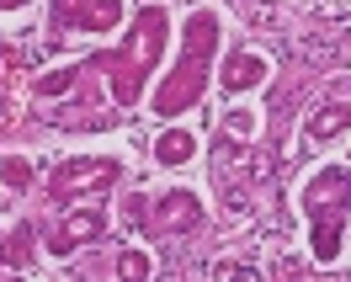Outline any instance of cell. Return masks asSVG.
<instances>
[{
    "label": "cell",
    "mask_w": 351,
    "mask_h": 282,
    "mask_svg": "<svg viewBox=\"0 0 351 282\" xmlns=\"http://www.w3.org/2000/svg\"><path fill=\"white\" fill-rule=\"evenodd\" d=\"M197 154V144H192V133H160V144H154V160L160 165H181V160H192Z\"/></svg>",
    "instance_id": "6"
},
{
    "label": "cell",
    "mask_w": 351,
    "mask_h": 282,
    "mask_svg": "<svg viewBox=\"0 0 351 282\" xmlns=\"http://www.w3.org/2000/svg\"><path fill=\"white\" fill-rule=\"evenodd\" d=\"M351 128V102H330L319 117H308V139L314 144H325V139H335V133Z\"/></svg>",
    "instance_id": "5"
},
{
    "label": "cell",
    "mask_w": 351,
    "mask_h": 282,
    "mask_svg": "<svg viewBox=\"0 0 351 282\" xmlns=\"http://www.w3.org/2000/svg\"><path fill=\"white\" fill-rule=\"evenodd\" d=\"M0 261H5V235H0Z\"/></svg>",
    "instance_id": "7"
},
{
    "label": "cell",
    "mask_w": 351,
    "mask_h": 282,
    "mask_svg": "<svg viewBox=\"0 0 351 282\" xmlns=\"http://www.w3.org/2000/svg\"><path fill=\"white\" fill-rule=\"evenodd\" d=\"M256 80H266V59H256V54H234L219 75L223 91H245V86H256Z\"/></svg>",
    "instance_id": "4"
},
{
    "label": "cell",
    "mask_w": 351,
    "mask_h": 282,
    "mask_svg": "<svg viewBox=\"0 0 351 282\" xmlns=\"http://www.w3.org/2000/svg\"><path fill=\"white\" fill-rule=\"evenodd\" d=\"M304 208L314 213V224H319V261H330L335 256V229L346 224V213H351V171H319L314 181L304 187Z\"/></svg>",
    "instance_id": "1"
},
{
    "label": "cell",
    "mask_w": 351,
    "mask_h": 282,
    "mask_svg": "<svg viewBox=\"0 0 351 282\" xmlns=\"http://www.w3.org/2000/svg\"><path fill=\"white\" fill-rule=\"evenodd\" d=\"M192 218H197V197H192V192H176V197L160 202V218H144V224H149L154 235H171V229H186Z\"/></svg>",
    "instance_id": "3"
},
{
    "label": "cell",
    "mask_w": 351,
    "mask_h": 282,
    "mask_svg": "<svg viewBox=\"0 0 351 282\" xmlns=\"http://www.w3.org/2000/svg\"><path fill=\"white\" fill-rule=\"evenodd\" d=\"M101 224H107L101 208H75L64 229H53V235H48V250H53V256H69L80 239H96V235H101Z\"/></svg>",
    "instance_id": "2"
}]
</instances>
